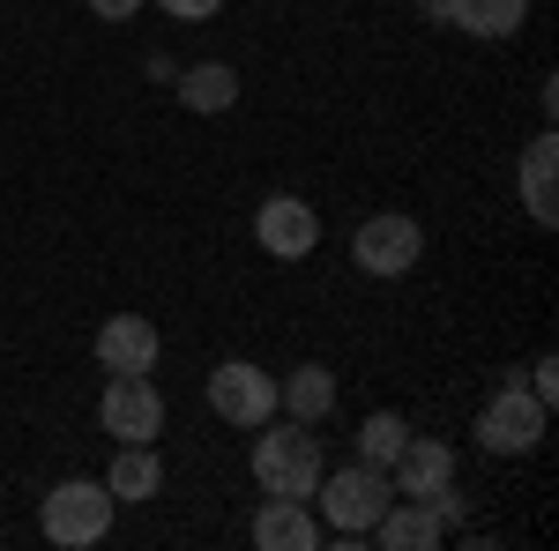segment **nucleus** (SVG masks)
Returning <instances> with one entry per match:
<instances>
[{
	"mask_svg": "<svg viewBox=\"0 0 559 551\" xmlns=\"http://www.w3.org/2000/svg\"><path fill=\"white\" fill-rule=\"evenodd\" d=\"M426 254V231H418V216L388 209V216H366L358 231H350V261L366 268V276H411Z\"/></svg>",
	"mask_w": 559,
	"mask_h": 551,
	"instance_id": "obj_7",
	"label": "nucleus"
},
{
	"mask_svg": "<svg viewBox=\"0 0 559 551\" xmlns=\"http://www.w3.org/2000/svg\"><path fill=\"white\" fill-rule=\"evenodd\" d=\"M552 165H559V134H552V128L537 134V142H522V157H515V194H522V209H530V224H545V231L559 224Z\"/></svg>",
	"mask_w": 559,
	"mask_h": 551,
	"instance_id": "obj_11",
	"label": "nucleus"
},
{
	"mask_svg": "<svg viewBox=\"0 0 559 551\" xmlns=\"http://www.w3.org/2000/svg\"><path fill=\"white\" fill-rule=\"evenodd\" d=\"M97 424L120 447H157V432H165V387L150 381V373H112L105 395H97Z\"/></svg>",
	"mask_w": 559,
	"mask_h": 551,
	"instance_id": "obj_6",
	"label": "nucleus"
},
{
	"mask_svg": "<svg viewBox=\"0 0 559 551\" xmlns=\"http://www.w3.org/2000/svg\"><path fill=\"white\" fill-rule=\"evenodd\" d=\"M522 387H530V395H537V403L552 410V395H559V366H552V358H537V366H530V381H522Z\"/></svg>",
	"mask_w": 559,
	"mask_h": 551,
	"instance_id": "obj_19",
	"label": "nucleus"
},
{
	"mask_svg": "<svg viewBox=\"0 0 559 551\" xmlns=\"http://www.w3.org/2000/svg\"><path fill=\"white\" fill-rule=\"evenodd\" d=\"M411 440V424L395 418V410H373V418L358 424V463H373V469H388L395 463V447Z\"/></svg>",
	"mask_w": 559,
	"mask_h": 551,
	"instance_id": "obj_18",
	"label": "nucleus"
},
{
	"mask_svg": "<svg viewBox=\"0 0 559 551\" xmlns=\"http://www.w3.org/2000/svg\"><path fill=\"white\" fill-rule=\"evenodd\" d=\"M321 537H329V529H321V514H306V500L261 492V514H254V544L261 551H313Z\"/></svg>",
	"mask_w": 559,
	"mask_h": 551,
	"instance_id": "obj_12",
	"label": "nucleus"
},
{
	"mask_svg": "<svg viewBox=\"0 0 559 551\" xmlns=\"http://www.w3.org/2000/svg\"><path fill=\"white\" fill-rule=\"evenodd\" d=\"M112 514H120V500L97 477H68V484H52L38 500V529H45V544H60V551H90L112 537Z\"/></svg>",
	"mask_w": 559,
	"mask_h": 551,
	"instance_id": "obj_3",
	"label": "nucleus"
},
{
	"mask_svg": "<svg viewBox=\"0 0 559 551\" xmlns=\"http://www.w3.org/2000/svg\"><path fill=\"white\" fill-rule=\"evenodd\" d=\"M254 239H261V254H276V261H306L321 247V216L299 194H269L254 209Z\"/></svg>",
	"mask_w": 559,
	"mask_h": 551,
	"instance_id": "obj_9",
	"label": "nucleus"
},
{
	"mask_svg": "<svg viewBox=\"0 0 559 551\" xmlns=\"http://www.w3.org/2000/svg\"><path fill=\"white\" fill-rule=\"evenodd\" d=\"M448 23L471 38H515L530 23V0H448Z\"/></svg>",
	"mask_w": 559,
	"mask_h": 551,
	"instance_id": "obj_17",
	"label": "nucleus"
},
{
	"mask_svg": "<svg viewBox=\"0 0 559 551\" xmlns=\"http://www.w3.org/2000/svg\"><path fill=\"white\" fill-rule=\"evenodd\" d=\"M261 440H254V484L261 492H276V500H306L313 484H321V469H329V455H321V440H313V424H299V418H269V424H254Z\"/></svg>",
	"mask_w": 559,
	"mask_h": 551,
	"instance_id": "obj_2",
	"label": "nucleus"
},
{
	"mask_svg": "<svg viewBox=\"0 0 559 551\" xmlns=\"http://www.w3.org/2000/svg\"><path fill=\"white\" fill-rule=\"evenodd\" d=\"M373 537H381L388 551H432L440 537H448V522L432 507H418V500H388V514L373 522Z\"/></svg>",
	"mask_w": 559,
	"mask_h": 551,
	"instance_id": "obj_15",
	"label": "nucleus"
},
{
	"mask_svg": "<svg viewBox=\"0 0 559 551\" xmlns=\"http://www.w3.org/2000/svg\"><path fill=\"white\" fill-rule=\"evenodd\" d=\"M157 8H165L173 23H210V15L224 8V0H157Z\"/></svg>",
	"mask_w": 559,
	"mask_h": 551,
	"instance_id": "obj_20",
	"label": "nucleus"
},
{
	"mask_svg": "<svg viewBox=\"0 0 559 551\" xmlns=\"http://www.w3.org/2000/svg\"><path fill=\"white\" fill-rule=\"evenodd\" d=\"M179 105L187 112H231L239 105V68H224V60H194V68H179L173 75Z\"/></svg>",
	"mask_w": 559,
	"mask_h": 551,
	"instance_id": "obj_14",
	"label": "nucleus"
},
{
	"mask_svg": "<svg viewBox=\"0 0 559 551\" xmlns=\"http://www.w3.org/2000/svg\"><path fill=\"white\" fill-rule=\"evenodd\" d=\"M306 500L321 507V529H329L336 544H358V537H373V522L388 514L395 484H388V469L350 463V469H321V484H313Z\"/></svg>",
	"mask_w": 559,
	"mask_h": 551,
	"instance_id": "obj_1",
	"label": "nucleus"
},
{
	"mask_svg": "<svg viewBox=\"0 0 559 551\" xmlns=\"http://www.w3.org/2000/svg\"><path fill=\"white\" fill-rule=\"evenodd\" d=\"M142 0H90V15H105V23H128Z\"/></svg>",
	"mask_w": 559,
	"mask_h": 551,
	"instance_id": "obj_21",
	"label": "nucleus"
},
{
	"mask_svg": "<svg viewBox=\"0 0 559 551\" xmlns=\"http://www.w3.org/2000/svg\"><path fill=\"white\" fill-rule=\"evenodd\" d=\"M105 492L112 500H157L165 492V455L157 447H120L112 469H105Z\"/></svg>",
	"mask_w": 559,
	"mask_h": 551,
	"instance_id": "obj_16",
	"label": "nucleus"
},
{
	"mask_svg": "<svg viewBox=\"0 0 559 551\" xmlns=\"http://www.w3.org/2000/svg\"><path fill=\"white\" fill-rule=\"evenodd\" d=\"M545 424H552V410L508 373V387L477 410V447H485V455H537V447H545Z\"/></svg>",
	"mask_w": 559,
	"mask_h": 551,
	"instance_id": "obj_5",
	"label": "nucleus"
},
{
	"mask_svg": "<svg viewBox=\"0 0 559 551\" xmlns=\"http://www.w3.org/2000/svg\"><path fill=\"white\" fill-rule=\"evenodd\" d=\"M157 321H142V313H112V321H97V366L105 373H157Z\"/></svg>",
	"mask_w": 559,
	"mask_h": 551,
	"instance_id": "obj_10",
	"label": "nucleus"
},
{
	"mask_svg": "<svg viewBox=\"0 0 559 551\" xmlns=\"http://www.w3.org/2000/svg\"><path fill=\"white\" fill-rule=\"evenodd\" d=\"M210 410L224 424H239V432H254V424L276 418V373H261L254 358H224L210 373Z\"/></svg>",
	"mask_w": 559,
	"mask_h": 551,
	"instance_id": "obj_8",
	"label": "nucleus"
},
{
	"mask_svg": "<svg viewBox=\"0 0 559 551\" xmlns=\"http://www.w3.org/2000/svg\"><path fill=\"white\" fill-rule=\"evenodd\" d=\"M388 484H395V500H418V507H432L440 522H455L463 514V500H455V447L448 440H403L395 447V463H388Z\"/></svg>",
	"mask_w": 559,
	"mask_h": 551,
	"instance_id": "obj_4",
	"label": "nucleus"
},
{
	"mask_svg": "<svg viewBox=\"0 0 559 551\" xmlns=\"http://www.w3.org/2000/svg\"><path fill=\"white\" fill-rule=\"evenodd\" d=\"M276 410L299 418V424H321L336 410V373H329V366H292V373L276 381Z\"/></svg>",
	"mask_w": 559,
	"mask_h": 551,
	"instance_id": "obj_13",
	"label": "nucleus"
}]
</instances>
